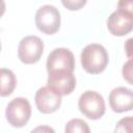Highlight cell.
<instances>
[{
	"label": "cell",
	"instance_id": "cell-8",
	"mask_svg": "<svg viewBox=\"0 0 133 133\" xmlns=\"http://www.w3.org/2000/svg\"><path fill=\"white\" fill-rule=\"evenodd\" d=\"M35 105L42 113L55 112L61 104V95L50 86H43L37 89L35 97Z\"/></svg>",
	"mask_w": 133,
	"mask_h": 133
},
{
	"label": "cell",
	"instance_id": "cell-13",
	"mask_svg": "<svg viewBox=\"0 0 133 133\" xmlns=\"http://www.w3.org/2000/svg\"><path fill=\"white\" fill-rule=\"evenodd\" d=\"M115 132H132V117L128 116L125 118H122L116 127H115Z\"/></svg>",
	"mask_w": 133,
	"mask_h": 133
},
{
	"label": "cell",
	"instance_id": "cell-18",
	"mask_svg": "<svg viewBox=\"0 0 133 133\" xmlns=\"http://www.w3.org/2000/svg\"><path fill=\"white\" fill-rule=\"evenodd\" d=\"M38 130H48V131H51V132L54 131V130L51 129V128H36V129H34L33 131H38ZM33 131H32V132H33Z\"/></svg>",
	"mask_w": 133,
	"mask_h": 133
},
{
	"label": "cell",
	"instance_id": "cell-10",
	"mask_svg": "<svg viewBox=\"0 0 133 133\" xmlns=\"http://www.w3.org/2000/svg\"><path fill=\"white\" fill-rule=\"evenodd\" d=\"M109 105L116 113H122L132 110L133 107V94L132 90L118 86L113 88L109 95Z\"/></svg>",
	"mask_w": 133,
	"mask_h": 133
},
{
	"label": "cell",
	"instance_id": "cell-5",
	"mask_svg": "<svg viewBox=\"0 0 133 133\" xmlns=\"http://www.w3.org/2000/svg\"><path fill=\"white\" fill-rule=\"evenodd\" d=\"M44 52V43L36 35H28L21 39L18 47V56L25 64L37 62Z\"/></svg>",
	"mask_w": 133,
	"mask_h": 133
},
{
	"label": "cell",
	"instance_id": "cell-6",
	"mask_svg": "<svg viewBox=\"0 0 133 133\" xmlns=\"http://www.w3.org/2000/svg\"><path fill=\"white\" fill-rule=\"evenodd\" d=\"M107 28L115 36H123L130 33L133 28V12L117 8L109 16Z\"/></svg>",
	"mask_w": 133,
	"mask_h": 133
},
{
	"label": "cell",
	"instance_id": "cell-15",
	"mask_svg": "<svg viewBox=\"0 0 133 133\" xmlns=\"http://www.w3.org/2000/svg\"><path fill=\"white\" fill-rule=\"evenodd\" d=\"M131 64H132V60L131 59H129L128 62H126L124 64V68H123V76H124V78L130 84H133L132 83V80H131V76H132V68H131Z\"/></svg>",
	"mask_w": 133,
	"mask_h": 133
},
{
	"label": "cell",
	"instance_id": "cell-14",
	"mask_svg": "<svg viewBox=\"0 0 133 133\" xmlns=\"http://www.w3.org/2000/svg\"><path fill=\"white\" fill-rule=\"evenodd\" d=\"M87 0H61L62 5L69 10H78L86 4Z\"/></svg>",
	"mask_w": 133,
	"mask_h": 133
},
{
	"label": "cell",
	"instance_id": "cell-3",
	"mask_svg": "<svg viewBox=\"0 0 133 133\" xmlns=\"http://www.w3.org/2000/svg\"><path fill=\"white\" fill-rule=\"evenodd\" d=\"M81 113L89 119H99L105 113V102L103 97L92 90L84 91L78 101Z\"/></svg>",
	"mask_w": 133,
	"mask_h": 133
},
{
	"label": "cell",
	"instance_id": "cell-2",
	"mask_svg": "<svg viewBox=\"0 0 133 133\" xmlns=\"http://www.w3.org/2000/svg\"><path fill=\"white\" fill-rule=\"evenodd\" d=\"M5 116L10 126L15 128L24 127L31 116V106L29 101L21 97L11 100L6 106Z\"/></svg>",
	"mask_w": 133,
	"mask_h": 133
},
{
	"label": "cell",
	"instance_id": "cell-9",
	"mask_svg": "<svg viewBox=\"0 0 133 133\" xmlns=\"http://www.w3.org/2000/svg\"><path fill=\"white\" fill-rule=\"evenodd\" d=\"M48 86L56 90L61 96L70 95L76 86V78L73 72L53 71L48 73Z\"/></svg>",
	"mask_w": 133,
	"mask_h": 133
},
{
	"label": "cell",
	"instance_id": "cell-17",
	"mask_svg": "<svg viewBox=\"0 0 133 133\" xmlns=\"http://www.w3.org/2000/svg\"><path fill=\"white\" fill-rule=\"evenodd\" d=\"M5 1L4 0H0V18L3 16V14L5 12Z\"/></svg>",
	"mask_w": 133,
	"mask_h": 133
},
{
	"label": "cell",
	"instance_id": "cell-16",
	"mask_svg": "<svg viewBox=\"0 0 133 133\" xmlns=\"http://www.w3.org/2000/svg\"><path fill=\"white\" fill-rule=\"evenodd\" d=\"M117 7L121 8V9L132 11V8H133V0H119L118 1V4H117Z\"/></svg>",
	"mask_w": 133,
	"mask_h": 133
},
{
	"label": "cell",
	"instance_id": "cell-11",
	"mask_svg": "<svg viewBox=\"0 0 133 133\" xmlns=\"http://www.w3.org/2000/svg\"><path fill=\"white\" fill-rule=\"evenodd\" d=\"M17 79L9 69H0V97H7L15 90Z\"/></svg>",
	"mask_w": 133,
	"mask_h": 133
},
{
	"label": "cell",
	"instance_id": "cell-12",
	"mask_svg": "<svg viewBox=\"0 0 133 133\" xmlns=\"http://www.w3.org/2000/svg\"><path fill=\"white\" fill-rule=\"evenodd\" d=\"M64 131L66 133H73V132H81V133H89V127L88 125L80 118H73L68 122L65 125Z\"/></svg>",
	"mask_w": 133,
	"mask_h": 133
},
{
	"label": "cell",
	"instance_id": "cell-4",
	"mask_svg": "<svg viewBox=\"0 0 133 133\" xmlns=\"http://www.w3.org/2000/svg\"><path fill=\"white\" fill-rule=\"evenodd\" d=\"M35 25L45 34H54L60 27L59 10L53 5H43L35 12Z\"/></svg>",
	"mask_w": 133,
	"mask_h": 133
},
{
	"label": "cell",
	"instance_id": "cell-7",
	"mask_svg": "<svg viewBox=\"0 0 133 133\" xmlns=\"http://www.w3.org/2000/svg\"><path fill=\"white\" fill-rule=\"evenodd\" d=\"M47 71H69L73 72L75 69V57L72 51L66 48L54 49L47 58Z\"/></svg>",
	"mask_w": 133,
	"mask_h": 133
},
{
	"label": "cell",
	"instance_id": "cell-19",
	"mask_svg": "<svg viewBox=\"0 0 133 133\" xmlns=\"http://www.w3.org/2000/svg\"><path fill=\"white\" fill-rule=\"evenodd\" d=\"M0 51H1V43H0Z\"/></svg>",
	"mask_w": 133,
	"mask_h": 133
},
{
	"label": "cell",
	"instance_id": "cell-1",
	"mask_svg": "<svg viewBox=\"0 0 133 133\" xmlns=\"http://www.w3.org/2000/svg\"><path fill=\"white\" fill-rule=\"evenodd\" d=\"M108 53L100 44H89L81 52V65L89 74L102 73L108 64Z\"/></svg>",
	"mask_w": 133,
	"mask_h": 133
}]
</instances>
